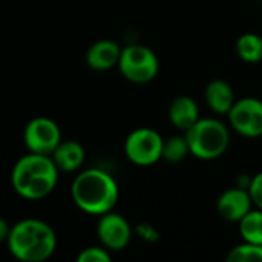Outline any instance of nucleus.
<instances>
[{
  "label": "nucleus",
  "mask_w": 262,
  "mask_h": 262,
  "mask_svg": "<svg viewBox=\"0 0 262 262\" xmlns=\"http://www.w3.org/2000/svg\"><path fill=\"white\" fill-rule=\"evenodd\" d=\"M58 169L51 155L29 152L12 167L11 183L25 200L37 201L48 196L57 184Z\"/></svg>",
  "instance_id": "1"
},
{
  "label": "nucleus",
  "mask_w": 262,
  "mask_h": 262,
  "mask_svg": "<svg viewBox=\"0 0 262 262\" xmlns=\"http://www.w3.org/2000/svg\"><path fill=\"white\" fill-rule=\"evenodd\" d=\"M71 195L80 210L100 216L115 207L120 190L111 173L101 169H86L75 177Z\"/></svg>",
  "instance_id": "2"
},
{
  "label": "nucleus",
  "mask_w": 262,
  "mask_h": 262,
  "mask_svg": "<svg viewBox=\"0 0 262 262\" xmlns=\"http://www.w3.org/2000/svg\"><path fill=\"white\" fill-rule=\"evenodd\" d=\"M6 244L11 255L18 261L43 262L54 255L57 236L48 223L28 218L11 227Z\"/></svg>",
  "instance_id": "3"
},
{
  "label": "nucleus",
  "mask_w": 262,
  "mask_h": 262,
  "mask_svg": "<svg viewBox=\"0 0 262 262\" xmlns=\"http://www.w3.org/2000/svg\"><path fill=\"white\" fill-rule=\"evenodd\" d=\"M184 137L190 155L203 161L223 157L230 146V127L213 117L200 118L184 132Z\"/></svg>",
  "instance_id": "4"
},
{
  "label": "nucleus",
  "mask_w": 262,
  "mask_h": 262,
  "mask_svg": "<svg viewBox=\"0 0 262 262\" xmlns=\"http://www.w3.org/2000/svg\"><path fill=\"white\" fill-rule=\"evenodd\" d=\"M117 66L126 80L137 84H144L158 75L160 60L150 48L134 43L121 49Z\"/></svg>",
  "instance_id": "5"
},
{
  "label": "nucleus",
  "mask_w": 262,
  "mask_h": 262,
  "mask_svg": "<svg viewBox=\"0 0 262 262\" xmlns=\"http://www.w3.org/2000/svg\"><path fill=\"white\" fill-rule=\"evenodd\" d=\"M164 138L152 127H138L132 130L124 141V152L130 163L147 167L161 160Z\"/></svg>",
  "instance_id": "6"
},
{
  "label": "nucleus",
  "mask_w": 262,
  "mask_h": 262,
  "mask_svg": "<svg viewBox=\"0 0 262 262\" xmlns=\"http://www.w3.org/2000/svg\"><path fill=\"white\" fill-rule=\"evenodd\" d=\"M229 127L244 138L262 137V100L256 97H244L235 100L227 112Z\"/></svg>",
  "instance_id": "7"
},
{
  "label": "nucleus",
  "mask_w": 262,
  "mask_h": 262,
  "mask_svg": "<svg viewBox=\"0 0 262 262\" xmlns=\"http://www.w3.org/2000/svg\"><path fill=\"white\" fill-rule=\"evenodd\" d=\"M23 140L29 152L52 155V152L61 141V130L54 120L37 117L26 124Z\"/></svg>",
  "instance_id": "8"
},
{
  "label": "nucleus",
  "mask_w": 262,
  "mask_h": 262,
  "mask_svg": "<svg viewBox=\"0 0 262 262\" xmlns=\"http://www.w3.org/2000/svg\"><path fill=\"white\" fill-rule=\"evenodd\" d=\"M97 235L107 250H123L127 247L132 238V229L127 220L115 212H106L100 215L97 226Z\"/></svg>",
  "instance_id": "9"
},
{
  "label": "nucleus",
  "mask_w": 262,
  "mask_h": 262,
  "mask_svg": "<svg viewBox=\"0 0 262 262\" xmlns=\"http://www.w3.org/2000/svg\"><path fill=\"white\" fill-rule=\"evenodd\" d=\"M253 207L249 190L241 186L226 189L216 201L218 215L229 223H238Z\"/></svg>",
  "instance_id": "10"
},
{
  "label": "nucleus",
  "mask_w": 262,
  "mask_h": 262,
  "mask_svg": "<svg viewBox=\"0 0 262 262\" xmlns=\"http://www.w3.org/2000/svg\"><path fill=\"white\" fill-rule=\"evenodd\" d=\"M121 48L114 40H98L86 52V63L94 71H109L118 64Z\"/></svg>",
  "instance_id": "11"
},
{
  "label": "nucleus",
  "mask_w": 262,
  "mask_h": 262,
  "mask_svg": "<svg viewBox=\"0 0 262 262\" xmlns=\"http://www.w3.org/2000/svg\"><path fill=\"white\" fill-rule=\"evenodd\" d=\"M204 100L213 114L227 115L236 98L230 83L223 78H213L207 83L204 89Z\"/></svg>",
  "instance_id": "12"
},
{
  "label": "nucleus",
  "mask_w": 262,
  "mask_h": 262,
  "mask_svg": "<svg viewBox=\"0 0 262 262\" xmlns=\"http://www.w3.org/2000/svg\"><path fill=\"white\" fill-rule=\"evenodd\" d=\"M200 106L195 98L189 95H178L169 106V121L178 130L186 132L200 120Z\"/></svg>",
  "instance_id": "13"
},
{
  "label": "nucleus",
  "mask_w": 262,
  "mask_h": 262,
  "mask_svg": "<svg viewBox=\"0 0 262 262\" xmlns=\"http://www.w3.org/2000/svg\"><path fill=\"white\" fill-rule=\"evenodd\" d=\"M51 158L55 163L58 172H75L83 166L86 152L78 141L61 140L60 144L52 152Z\"/></svg>",
  "instance_id": "14"
},
{
  "label": "nucleus",
  "mask_w": 262,
  "mask_h": 262,
  "mask_svg": "<svg viewBox=\"0 0 262 262\" xmlns=\"http://www.w3.org/2000/svg\"><path fill=\"white\" fill-rule=\"evenodd\" d=\"M236 55L250 64L259 63L262 60V37L256 32H244L235 43Z\"/></svg>",
  "instance_id": "15"
},
{
  "label": "nucleus",
  "mask_w": 262,
  "mask_h": 262,
  "mask_svg": "<svg viewBox=\"0 0 262 262\" xmlns=\"http://www.w3.org/2000/svg\"><path fill=\"white\" fill-rule=\"evenodd\" d=\"M238 229L243 241L262 244V210L253 207L247 215L238 221Z\"/></svg>",
  "instance_id": "16"
},
{
  "label": "nucleus",
  "mask_w": 262,
  "mask_h": 262,
  "mask_svg": "<svg viewBox=\"0 0 262 262\" xmlns=\"http://www.w3.org/2000/svg\"><path fill=\"white\" fill-rule=\"evenodd\" d=\"M187 155H190L189 144L184 135H173L164 140L163 143V155L161 160L170 163V164H178L181 163Z\"/></svg>",
  "instance_id": "17"
},
{
  "label": "nucleus",
  "mask_w": 262,
  "mask_h": 262,
  "mask_svg": "<svg viewBox=\"0 0 262 262\" xmlns=\"http://www.w3.org/2000/svg\"><path fill=\"white\" fill-rule=\"evenodd\" d=\"M229 262H262V244L243 241L226 256Z\"/></svg>",
  "instance_id": "18"
},
{
  "label": "nucleus",
  "mask_w": 262,
  "mask_h": 262,
  "mask_svg": "<svg viewBox=\"0 0 262 262\" xmlns=\"http://www.w3.org/2000/svg\"><path fill=\"white\" fill-rule=\"evenodd\" d=\"M78 262H109L111 261V255L107 252V249L104 247H86L80 252V255L77 256Z\"/></svg>",
  "instance_id": "19"
},
{
  "label": "nucleus",
  "mask_w": 262,
  "mask_h": 262,
  "mask_svg": "<svg viewBox=\"0 0 262 262\" xmlns=\"http://www.w3.org/2000/svg\"><path fill=\"white\" fill-rule=\"evenodd\" d=\"M247 190L250 193V198H252L253 206L262 210V170L252 177Z\"/></svg>",
  "instance_id": "20"
},
{
  "label": "nucleus",
  "mask_w": 262,
  "mask_h": 262,
  "mask_svg": "<svg viewBox=\"0 0 262 262\" xmlns=\"http://www.w3.org/2000/svg\"><path fill=\"white\" fill-rule=\"evenodd\" d=\"M138 232H140V235H141L144 239H147V241H157V239H158V233L155 232V229H152V227L147 226V224L140 226Z\"/></svg>",
  "instance_id": "21"
},
{
  "label": "nucleus",
  "mask_w": 262,
  "mask_h": 262,
  "mask_svg": "<svg viewBox=\"0 0 262 262\" xmlns=\"http://www.w3.org/2000/svg\"><path fill=\"white\" fill-rule=\"evenodd\" d=\"M9 230H11L9 224H8L3 218H0V243H3V241L8 239Z\"/></svg>",
  "instance_id": "22"
}]
</instances>
